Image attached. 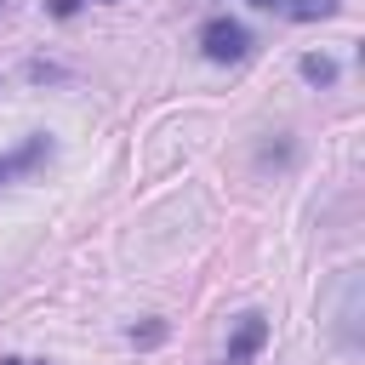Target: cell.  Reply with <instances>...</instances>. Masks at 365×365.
Returning <instances> with one entry per match:
<instances>
[{"instance_id":"obj_1","label":"cell","mask_w":365,"mask_h":365,"mask_svg":"<svg viewBox=\"0 0 365 365\" xmlns=\"http://www.w3.org/2000/svg\"><path fill=\"white\" fill-rule=\"evenodd\" d=\"M200 51H205L211 63H240V57L251 51V34H245L234 17H211V23L200 29Z\"/></svg>"},{"instance_id":"obj_2","label":"cell","mask_w":365,"mask_h":365,"mask_svg":"<svg viewBox=\"0 0 365 365\" xmlns=\"http://www.w3.org/2000/svg\"><path fill=\"white\" fill-rule=\"evenodd\" d=\"M262 342H268V319L262 314H240V325H234V336L222 348V365H251L262 354Z\"/></svg>"},{"instance_id":"obj_3","label":"cell","mask_w":365,"mask_h":365,"mask_svg":"<svg viewBox=\"0 0 365 365\" xmlns=\"http://www.w3.org/2000/svg\"><path fill=\"white\" fill-rule=\"evenodd\" d=\"M51 160V137L46 131H34V137H23L11 154H0V182H11V177H29L34 165H46Z\"/></svg>"},{"instance_id":"obj_4","label":"cell","mask_w":365,"mask_h":365,"mask_svg":"<svg viewBox=\"0 0 365 365\" xmlns=\"http://www.w3.org/2000/svg\"><path fill=\"white\" fill-rule=\"evenodd\" d=\"M297 68H302V80H308V86H331V80H336V63H331V57H319V51H308Z\"/></svg>"},{"instance_id":"obj_5","label":"cell","mask_w":365,"mask_h":365,"mask_svg":"<svg viewBox=\"0 0 365 365\" xmlns=\"http://www.w3.org/2000/svg\"><path fill=\"white\" fill-rule=\"evenodd\" d=\"M160 336H165V325H143V331L131 325V342H160Z\"/></svg>"},{"instance_id":"obj_6","label":"cell","mask_w":365,"mask_h":365,"mask_svg":"<svg viewBox=\"0 0 365 365\" xmlns=\"http://www.w3.org/2000/svg\"><path fill=\"white\" fill-rule=\"evenodd\" d=\"M80 6H86V0H51V17H74Z\"/></svg>"},{"instance_id":"obj_7","label":"cell","mask_w":365,"mask_h":365,"mask_svg":"<svg viewBox=\"0 0 365 365\" xmlns=\"http://www.w3.org/2000/svg\"><path fill=\"white\" fill-rule=\"evenodd\" d=\"M0 365H46V359H17V354H6Z\"/></svg>"},{"instance_id":"obj_8","label":"cell","mask_w":365,"mask_h":365,"mask_svg":"<svg viewBox=\"0 0 365 365\" xmlns=\"http://www.w3.org/2000/svg\"><path fill=\"white\" fill-rule=\"evenodd\" d=\"M251 6H274V0H251Z\"/></svg>"},{"instance_id":"obj_9","label":"cell","mask_w":365,"mask_h":365,"mask_svg":"<svg viewBox=\"0 0 365 365\" xmlns=\"http://www.w3.org/2000/svg\"><path fill=\"white\" fill-rule=\"evenodd\" d=\"M0 6H6V0H0Z\"/></svg>"}]
</instances>
